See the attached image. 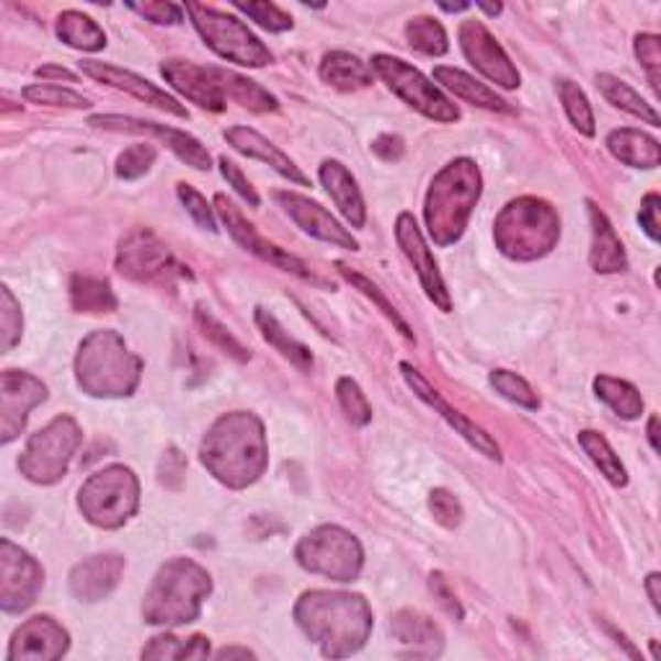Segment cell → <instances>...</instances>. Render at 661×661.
<instances>
[{
    "label": "cell",
    "instance_id": "cell-27",
    "mask_svg": "<svg viewBox=\"0 0 661 661\" xmlns=\"http://www.w3.org/2000/svg\"><path fill=\"white\" fill-rule=\"evenodd\" d=\"M321 184L326 186V192L334 197L336 207L342 209V215L355 225V228H362L365 225V202L362 194L357 189L355 176L349 174V169L339 161H326L321 165Z\"/></svg>",
    "mask_w": 661,
    "mask_h": 661
},
{
    "label": "cell",
    "instance_id": "cell-37",
    "mask_svg": "<svg viewBox=\"0 0 661 661\" xmlns=\"http://www.w3.org/2000/svg\"><path fill=\"white\" fill-rule=\"evenodd\" d=\"M595 390L603 401L622 419H638L643 411V398L638 390L626 380L610 378V375H599L595 380Z\"/></svg>",
    "mask_w": 661,
    "mask_h": 661
},
{
    "label": "cell",
    "instance_id": "cell-62",
    "mask_svg": "<svg viewBox=\"0 0 661 661\" xmlns=\"http://www.w3.org/2000/svg\"><path fill=\"white\" fill-rule=\"evenodd\" d=\"M478 9H480V11H486V13H491V17H496V13H501V6H486V3H478Z\"/></svg>",
    "mask_w": 661,
    "mask_h": 661
},
{
    "label": "cell",
    "instance_id": "cell-21",
    "mask_svg": "<svg viewBox=\"0 0 661 661\" xmlns=\"http://www.w3.org/2000/svg\"><path fill=\"white\" fill-rule=\"evenodd\" d=\"M277 202L288 209V215L295 220L300 228L305 232H311L313 238L326 240L330 246L347 248V251H357V240L351 238V232H347L336 223V217L326 213V207H321L318 202L303 197V194L295 192H277L274 194Z\"/></svg>",
    "mask_w": 661,
    "mask_h": 661
},
{
    "label": "cell",
    "instance_id": "cell-1",
    "mask_svg": "<svg viewBox=\"0 0 661 661\" xmlns=\"http://www.w3.org/2000/svg\"><path fill=\"white\" fill-rule=\"evenodd\" d=\"M300 628L321 643L323 657H351L365 646L372 630V613L359 595L347 592H307L295 607Z\"/></svg>",
    "mask_w": 661,
    "mask_h": 661
},
{
    "label": "cell",
    "instance_id": "cell-60",
    "mask_svg": "<svg viewBox=\"0 0 661 661\" xmlns=\"http://www.w3.org/2000/svg\"><path fill=\"white\" fill-rule=\"evenodd\" d=\"M657 426H659V416H651V419H649V440H651L653 453H659V434H657Z\"/></svg>",
    "mask_w": 661,
    "mask_h": 661
},
{
    "label": "cell",
    "instance_id": "cell-26",
    "mask_svg": "<svg viewBox=\"0 0 661 661\" xmlns=\"http://www.w3.org/2000/svg\"><path fill=\"white\" fill-rule=\"evenodd\" d=\"M390 630L409 649V657H437L442 651V630L434 626L432 618L422 613L401 610L390 622Z\"/></svg>",
    "mask_w": 661,
    "mask_h": 661
},
{
    "label": "cell",
    "instance_id": "cell-16",
    "mask_svg": "<svg viewBox=\"0 0 661 661\" xmlns=\"http://www.w3.org/2000/svg\"><path fill=\"white\" fill-rule=\"evenodd\" d=\"M47 398V388L32 375L6 370L0 378V413H3V442H11L17 434L24 430L29 411L40 405Z\"/></svg>",
    "mask_w": 661,
    "mask_h": 661
},
{
    "label": "cell",
    "instance_id": "cell-55",
    "mask_svg": "<svg viewBox=\"0 0 661 661\" xmlns=\"http://www.w3.org/2000/svg\"><path fill=\"white\" fill-rule=\"evenodd\" d=\"M659 194L651 192L646 194L643 202H641V215H638V220H641V228L646 230V236H649L653 243H659L661 238V223H659Z\"/></svg>",
    "mask_w": 661,
    "mask_h": 661
},
{
    "label": "cell",
    "instance_id": "cell-28",
    "mask_svg": "<svg viewBox=\"0 0 661 661\" xmlns=\"http://www.w3.org/2000/svg\"><path fill=\"white\" fill-rule=\"evenodd\" d=\"M589 217H592V267L599 274H615L622 272L628 267L626 251H622V243L618 238V232L607 220L605 213L595 205H589Z\"/></svg>",
    "mask_w": 661,
    "mask_h": 661
},
{
    "label": "cell",
    "instance_id": "cell-7",
    "mask_svg": "<svg viewBox=\"0 0 661 661\" xmlns=\"http://www.w3.org/2000/svg\"><path fill=\"white\" fill-rule=\"evenodd\" d=\"M140 486L138 478L124 465H111L96 473L80 488V512L96 528H122L138 509Z\"/></svg>",
    "mask_w": 661,
    "mask_h": 661
},
{
    "label": "cell",
    "instance_id": "cell-51",
    "mask_svg": "<svg viewBox=\"0 0 661 661\" xmlns=\"http://www.w3.org/2000/svg\"><path fill=\"white\" fill-rule=\"evenodd\" d=\"M430 509H432L434 520H437L440 524H445V528H449V530L457 528L463 520L460 501H457L455 496L447 491V488H434L430 496Z\"/></svg>",
    "mask_w": 661,
    "mask_h": 661
},
{
    "label": "cell",
    "instance_id": "cell-22",
    "mask_svg": "<svg viewBox=\"0 0 661 661\" xmlns=\"http://www.w3.org/2000/svg\"><path fill=\"white\" fill-rule=\"evenodd\" d=\"M80 71L86 75H91V78H96V80L107 83V86H111V88H119V91L132 94L134 99L145 101V104H150V107L169 111V115H176V117H189L182 104L174 99V96L161 91V88L153 86V83L145 80V78H140V75H134L130 71H122V67H115V65H107V63H96V59H83Z\"/></svg>",
    "mask_w": 661,
    "mask_h": 661
},
{
    "label": "cell",
    "instance_id": "cell-45",
    "mask_svg": "<svg viewBox=\"0 0 661 661\" xmlns=\"http://www.w3.org/2000/svg\"><path fill=\"white\" fill-rule=\"evenodd\" d=\"M197 323H199L202 334H205L207 339L215 344V347H220L225 351V355L236 357L238 362H246V359H248V349L236 339V336L228 334V328H225L220 321H215L213 315L205 313L199 307V311H197Z\"/></svg>",
    "mask_w": 661,
    "mask_h": 661
},
{
    "label": "cell",
    "instance_id": "cell-52",
    "mask_svg": "<svg viewBox=\"0 0 661 661\" xmlns=\"http://www.w3.org/2000/svg\"><path fill=\"white\" fill-rule=\"evenodd\" d=\"M3 351H9L21 339V311L11 290L3 288Z\"/></svg>",
    "mask_w": 661,
    "mask_h": 661
},
{
    "label": "cell",
    "instance_id": "cell-30",
    "mask_svg": "<svg viewBox=\"0 0 661 661\" xmlns=\"http://www.w3.org/2000/svg\"><path fill=\"white\" fill-rule=\"evenodd\" d=\"M610 153L630 169H657L661 163L659 140L649 138L641 130H615L607 138Z\"/></svg>",
    "mask_w": 661,
    "mask_h": 661
},
{
    "label": "cell",
    "instance_id": "cell-12",
    "mask_svg": "<svg viewBox=\"0 0 661 661\" xmlns=\"http://www.w3.org/2000/svg\"><path fill=\"white\" fill-rule=\"evenodd\" d=\"M119 272L138 282L171 284L178 277H189L186 267L178 264L169 246H163L153 232L138 230L122 240L117 257Z\"/></svg>",
    "mask_w": 661,
    "mask_h": 661
},
{
    "label": "cell",
    "instance_id": "cell-31",
    "mask_svg": "<svg viewBox=\"0 0 661 661\" xmlns=\"http://www.w3.org/2000/svg\"><path fill=\"white\" fill-rule=\"evenodd\" d=\"M321 78L342 91H357L372 83V67L349 52H328L321 63Z\"/></svg>",
    "mask_w": 661,
    "mask_h": 661
},
{
    "label": "cell",
    "instance_id": "cell-59",
    "mask_svg": "<svg viewBox=\"0 0 661 661\" xmlns=\"http://www.w3.org/2000/svg\"><path fill=\"white\" fill-rule=\"evenodd\" d=\"M659 582H661V576H659V574H649V578H646V589H649L651 605H653V610H657V613H659V607H661V595H659Z\"/></svg>",
    "mask_w": 661,
    "mask_h": 661
},
{
    "label": "cell",
    "instance_id": "cell-44",
    "mask_svg": "<svg viewBox=\"0 0 661 661\" xmlns=\"http://www.w3.org/2000/svg\"><path fill=\"white\" fill-rule=\"evenodd\" d=\"M336 395H339L342 409L351 419V424H357V426L370 424L372 409H370V403H367L362 388H359L355 380L342 378L339 382H336Z\"/></svg>",
    "mask_w": 661,
    "mask_h": 661
},
{
    "label": "cell",
    "instance_id": "cell-18",
    "mask_svg": "<svg viewBox=\"0 0 661 661\" xmlns=\"http://www.w3.org/2000/svg\"><path fill=\"white\" fill-rule=\"evenodd\" d=\"M88 124L94 127H104V130H122V132H145L153 134L161 142H165V148L174 150V153L182 158L184 163H189L192 169L207 171L209 169V153L205 145L192 134H186L182 130H174V127H165L158 122H142V119H132V117H117V115H99L88 119Z\"/></svg>",
    "mask_w": 661,
    "mask_h": 661
},
{
    "label": "cell",
    "instance_id": "cell-33",
    "mask_svg": "<svg viewBox=\"0 0 661 661\" xmlns=\"http://www.w3.org/2000/svg\"><path fill=\"white\" fill-rule=\"evenodd\" d=\"M257 326L261 328V336L272 344V347L290 359L292 365H297L300 370H311L313 367V355L311 349L303 347V344L292 339L288 330L282 328V323L274 318L272 313L264 311V307H257Z\"/></svg>",
    "mask_w": 661,
    "mask_h": 661
},
{
    "label": "cell",
    "instance_id": "cell-3",
    "mask_svg": "<svg viewBox=\"0 0 661 661\" xmlns=\"http://www.w3.org/2000/svg\"><path fill=\"white\" fill-rule=\"evenodd\" d=\"M480 197V174L468 158L445 165L426 194V228L434 243L449 246L463 236Z\"/></svg>",
    "mask_w": 661,
    "mask_h": 661
},
{
    "label": "cell",
    "instance_id": "cell-58",
    "mask_svg": "<svg viewBox=\"0 0 661 661\" xmlns=\"http://www.w3.org/2000/svg\"><path fill=\"white\" fill-rule=\"evenodd\" d=\"M36 75H40V78L75 80V75L71 71H65V67H57V65H42V67H36Z\"/></svg>",
    "mask_w": 661,
    "mask_h": 661
},
{
    "label": "cell",
    "instance_id": "cell-32",
    "mask_svg": "<svg viewBox=\"0 0 661 661\" xmlns=\"http://www.w3.org/2000/svg\"><path fill=\"white\" fill-rule=\"evenodd\" d=\"M57 36L67 44V47H75L83 52H96L107 44L104 29L96 24L94 19L83 17L78 11H65L63 17L57 19Z\"/></svg>",
    "mask_w": 661,
    "mask_h": 661
},
{
    "label": "cell",
    "instance_id": "cell-6",
    "mask_svg": "<svg viewBox=\"0 0 661 661\" xmlns=\"http://www.w3.org/2000/svg\"><path fill=\"white\" fill-rule=\"evenodd\" d=\"M496 246L517 261H532L553 251L561 238V220L555 209L543 199L522 197L509 202L496 217Z\"/></svg>",
    "mask_w": 661,
    "mask_h": 661
},
{
    "label": "cell",
    "instance_id": "cell-54",
    "mask_svg": "<svg viewBox=\"0 0 661 661\" xmlns=\"http://www.w3.org/2000/svg\"><path fill=\"white\" fill-rule=\"evenodd\" d=\"M130 9L153 21V24H178L182 21V9L174 3H132Z\"/></svg>",
    "mask_w": 661,
    "mask_h": 661
},
{
    "label": "cell",
    "instance_id": "cell-10",
    "mask_svg": "<svg viewBox=\"0 0 661 661\" xmlns=\"http://www.w3.org/2000/svg\"><path fill=\"white\" fill-rule=\"evenodd\" d=\"M80 445V430L71 416H57L55 422L36 432L21 455L19 468L34 484H55L67 473L75 449Z\"/></svg>",
    "mask_w": 661,
    "mask_h": 661
},
{
    "label": "cell",
    "instance_id": "cell-35",
    "mask_svg": "<svg viewBox=\"0 0 661 661\" xmlns=\"http://www.w3.org/2000/svg\"><path fill=\"white\" fill-rule=\"evenodd\" d=\"M578 445H582L584 453L589 455V460L595 463L599 470H603V476L610 480L613 486H626L628 484L626 465L620 463V457L615 455L610 442H607L603 434L592 432V430L578 432Z\"/></svg>",
    "mask_w": 661,
    "mask_h": 661
},
{
    "label": "cell",
    "instance_id": "cell-9",
    "mask_svg": "<svg viewBox=\"0 0 661 661\" xmlns=\"http://www.w3.org/2000/svg\"><path fill=\"white\" fill-rule=\"evenodd\" d=\"M300 566L334 582H355L362 568V545L342 528H318L297 545Z\"/></svg>",
    "mask_w": 661,
    "mask_h": 661
},
{
    "label": "cell",
    "instance_id": "cell-47",
    "mask_svg": "<svg viewBox=\"0 0 661 661\" xmlns=\"http://www.w3.org/2000/svg\"><path fill=\"white\" fill-rule=\"evenodd\" d=\"M24 99L32 104H47V107H67V109H88L91 101L83 99L80 94L59 86H29L24 88Z\"/></svg>",
    "mask_w": 661,
    "mask_h": 661
},
{
    "label": "cell",
    "instance_id": "cell-46",
    "mask_svg": "<svg viewBox=\"0 0 661 661\" xmlns=\"http://www.w3.org/2000/svg\"><path fill=\"white\" fill-rule=\"evenodd\" d=\"M155 148L148 145V142H138V145L127 148L117 161V176L124 178V182H134V178L145 176L150 165L155 163Z\"/></svg>",
    "mask_w": 661,
    "mask_h": 661
},
{
    "label": "cell",
    "instance_id": "cell-19",
    "mask_svg": "<svg viewBox=\"0 0 661 661\" xmlns=\"http://www.w3.org/2000/svg\"><path fill=\"white\" fill-rule=\"evenodd\" d=\"M401 372H403V378H405V382H409L411 386V390L413 393H416L419 398H422L424 403H430L434 411L440 413L442 419H445V422L453 426V430L460 434L463 440H468L473 447L478 449V453H484L486 457H491V460H499V445H496V442L488 437V434L480 430V426H476L470 422V419H465L460 411L457 409H453V405H449L445 398H442L437 390H434L432 386H430V380H424V375L419 372V370H413L411 365H401Z\"/></svg>",
    "mask_w": 661,
    "mask_h": 661
},
{
    "label": "cell",
    "instance_id": "cell-61",
    "mask_svg": "<svg viewBox=\"0 0 661 661\" xmlns=\"http://www.w3.org/2000/svg\"><path fill=\"white\" fill-rule=\"evenodd\" d=\"M220 659H232V657H243V659H253V651L248 649H223L220 653H217Z\"/></svg>",
    "mask_w": 661,
    "mask_h": 661
},
{
    "label": "cell",
    "instance_id": "cell-48",
    "mask_svg": "<svg viewBox=\"0 0 661 661\" xmlns=\"http://www.w3.org/2000/svg\"><path fill=\"white\" fill-rule=\"evenodd\" d=\"M236 9L257 21L259 26L269 29V32H288V29H292V19L274 3H236Z\"/></svg>",
    "mask_w": 661,
    "mask_h": 661
},
{
    "label": "cell",
    "instance_id": "cell-38",
    "mask_svg": "<svg viewBox=\"0 0 661 661\" xmlns=\"http://www.w3.org/2000/svg\"><path fill=\"white\" fill-rule=\"evenodd\" d=\"M73 305L83 313H109L117 307V297L107 280L96 277H75L71 284Z\"/></svg>",
    "mask_w": 661,
    "mask_h": 661
},
{
    "label": "cell",
    "instance_id": "cell-15",
    "mask_svg": "<svg viewBox=\"0 0 661 661\" xmlns=\"http://www.w3.org/2000/svg\"><path fill=\"white\" fill-rule=\"evenodd\" d=\"M215 205H217V213H220L225 228H228V232L232 238L238 240L240 246L246 248V251L257 253L259 259L269 261V264L277 267V269H284V272H292L295 277H303V280H311L315 282V274L307 269L303 261L292 257V253L282 251L280 246H274L272 240L261 238L257 230H253V225L246 220L243 215L238 213V207L232 205V202L228 197H223V194H217L215 197Z\"/></svg>",
    "mask_w": 661,
    "mask_h": 661
},
{
    "label": "cell",
    "instance_id": "cell-20",
    "mask_svg": "<svg viewBox=\"0 0 661 661\" xmlns=\"http://www.w3.org/2000/svg\"><path fill=\"white\" fill-rule=\"evenodd\" d=\"M161 75L184 99L194 101L197 107L209 111L225 109V94L215 75V67H202L186 63V59H169V63L161 65Z\"/></svg>",
    "mask_w": 661,
    "mask_h": 661
},
{
    "label": "cell",
    "instance_id": "cell-39",
    "mask_svg": "<svg viewBox=\"0 0 661 661\" xmlns=\"http://www.w3.org/2000/svg\"><path fill=\"white\" fill-rule=\"evenodd\" d=\"M209 643L207 638L194 636L189 641L174 636H158L150 641V646L142 651V659H207Z\"/></svg>",
    "mask_w": 661,
    "mask_h": 661
},
{
    "label": "cell",
    "instance_id": "cell-4",
    "mask_svg": "<svg viewBox=\"0 0 661 661\" xmlns=\"http://www.w3.org/2000/svg\"><path fill=\"white\" fill-rule=\"evenodd\" d=\"M213 582L207 571L194 561L174 559L158 571L150 587L142 615L150 626H186L197 620Z\"/></svg>",
    "mask_w": 661,
    "mask_h": 661
},
{
    "label": "cell",
    "instance_id": "cell-57",
    "mask_svg": "<svg viewBox=\"0 0 661 661\" xmlns=\"http://www.w3.org/2000/svg\"><path fill=\"white\" fill-rule=\"evenodd\" d=\"M372 150L378 153L382 161H398V158L403 155V140L395 138V134H382L372 142Z\"/></svg>",
    "mask_w": 661,
    "mask_h": 661
},
{
    "label": "cell",
    "instance_id": "cell-41",
    "mask_svg": "<svg viewBox=\"0 0 661 661\" xmlns=\"http://www.w3.org/2000/svg\"><path fill=\"white\" fill-rule=\"evenodd\" d=\"M559 96L563 101V109H566V115L571 119V124H574L582 134L592 138V134H595V115H592V107L582 88L571 80H561Z\"/></svg>",
    "mask_w": 661,
    "mask_h": 661
},
{
    "label": "cell",
    "instance_id": "cell-5",
    "mask_svg": "<svg viewBox=\"0 0 661 661\" xmlns=\"http://www.w3.org/2000/svg\"><path fill=\"white\" fill-rule=\"evenodd\" d=\"M140 357L127 349L124 339L115 330H96L80 344L75 359L78 386L88 395H130L140 382Z\"/></svg>",
    "mask_w": 661,
    "mask_h": 661
},
{
    "label": "cell",
    "instance_id": "cell-56",
    "mask_svg": "<svg viewBox=\"0 0 661 661\" xmlns=\"http://www.w3.org/2000/svg\"><path fill=\"white\" fill-rule=\"evenodd\" d=\"M430 587H432V592H434V597H440V605L445 607V610H447L449 615H455V618L460 620V618H463V607H460V603H457V599H455L453 592H449L447 582H445V576H442V574H432Z\"/></svg>",
    "mask_w": 661,
    "mask_h": 661
},
{
    "label": "cell",
    "instance_id": "cell-8",
    "mask_svg": "<svg viewBox=\"0 0 661 661\" xmlns=\"http://www.w3.org/2000/svg\"><path fill=\"white\" fill-rule=\"evenodd\" d=\"M186 13L192 17L202 40L223 59L246 67H264L267 63H272V52L257 40V34L243 21L199 3H186Z\"/></svg>",
    "mask_w": 661,
    "mask_h": 661
},
{
    "label": "cell",
    "instance_id": "cell-34",
    "mask_svg": "<svg viewBox=\"0 0 661 661\" xmlns=\"http://www.w3.org/2000/svg\"><path fill=\"white\" fill-rule=\"evenodd\" d=\"M215 75H217V80H220L223 94H228L230 99L243 104L246 109H251V111H274L277 109L274 96L264 91L257 80H248V78H243V75H238L232 71H223V67H215Z\"/></svg>",
    "mask_w": 661,
    "mask_h": 661
},
{
    "label": "cell",
    "instance_id": "cell-49",
    "mask_svg": "<svg viewBox=\"0 0 661 661\" xmlns=\"http://www.w3.org/2000/svg\"><path fill=\"white\" fill-rule=\"evenodd\" d=\"M636 55L641 59V67L649 75L653 94H659V71H661V42L653 34L636 36Z\"/></svg>",
    "mask_w": 661,
    "mask_h": 661
},
{
    "label": "cell",
    "instance_id": "cell-29",
    "mask_svg": "<svg viewBox=\"0 0 661 661\" xmlns=\"http://www.w3.org/2000/svg\"><path fill=\"white\" fill-rule=\"evenodd\" d=\"M434 80L442 83L447 91H453L457 99L473 104V107L491 109V111H514L505 99H501V96H496L491 88L473 78V75L457 71V67H445V65L434 67Z\"/></svg>",
    "mask_w": 661,
    "mask_h": 661
},
{
    "label": "cell",
    "instance_id": "cell-40",
    "mask_svg": "<svg viewBox=\"0 0 661 661\" xmlns=\"http://www.w3.org/2000/svg\"><path fill=\"white\" fill-rule=\"evenodd\" d=\"M405 40H409L413 50L424 52V55L440 57L447 52L445 29H442L440 21H434L430 17H419L409 21V26H405Z\"/></svg>",
    "mask_w": 661,
    "mask_h": 661
},
{
    "label": "cell",
    "instance_id": "cell-50",
    "mask_svg": "<svg viewBox=\"0 0 661 661\" xmlns=\"http://www.w3.org/2000/svg\"><path fill=\"white\" fill-rule=\"evenodd\" d=\"M178 199H182V205L186 207V213L194 217V223L199 225V228H205L209 232L217 230L213 207L207 205V199L202 197V194L194 189L189 184H178Z\"/></svg>",
    "mask_w": 661,
    "mask_h": 661
},
{
    "label": "cell",
    "instance_id": "cell-43",
    "mask_svg": "<svg viewBox=\"0 0 661 661\" xmlns=\"http://www.w3.org/2000/svg\"><path fill=\"white\" fill-rule=\"evenodd\" d=\"M491 386L496 388V393H501L507 401H512L517 405H524V409L535 411L540 401L528 382H524L520 375L509 372V370H494L491 372Z\"/></svg>",
    "mask_w": 661,
    "mask_h": 661
},
{
    "label": "cell",
    "instance_id": "cell-13",
    "mask_svg": "<svg viewBox=\"0 0 661 661\" xmlns=\"http://www.w3.org/2000/svg\"><path fill=\"white\" fill-rule=\"evenodd\" d=\"M0 566H3L0 605L6 613L26 610L42 587V566L26 551L13 545L11 540L0 543Z\"/></svg>",
    "mask_w": 661,
    "mask_h": 661
},
{
    "label": "cell",
    "instance_id": "cell-2",
    "mask_svg": "<svg viewBox=\"0 0 661 661\" xmlns=\"http://www.w3.org/2000/svg\"><path fill=\"white\" fill-rule=\"evenodd\" d=\"M264 426L251 413L236 411L217 419L202 442V463L217 480L230 488H243L267 470Z\"/></svg>",
    "mask_w": 661,
    "mask_h": 661
},
{
    "label": "cell",
    "instance_id": "cell-23",
    "mask_svg": "<svg viewBox=\"0 0 661 661\" xmlns=\"http://www.w3.org/2000/svg\"><path fill=\"white\" fill-rule=\"evenodd\" d=\"M67 651V630L52 618H32L13 636L9 659L50 661L59 659Z\"/></svg>",
    "mask_w": 661,
    "mask_h": 661
},
{
    "label": "cell",
    "instance_id": "cell-14",
    "mask_svg": "<svg viewBox=\"0 0 661 661\" xmlns=\"http://www.w3.org/2000/svg\"><path fill=\"white\" fill-rule=\"evenodd\" d=\"M460 47L465 57L470 59V65H476L478 73H484L488 80H494L501 88H517L520 86V73L512 65V59L507 57V52L501 50V44H496L491 32L480 24V21H465L460 26Z\"/></svg>",
    "mask_w": 661,
    "mask_h": 661
},
{
    "label": "cell",
    "instance_id": "cell-36",
    "mask_svg": "<svg viewBox=\"0 0 661 661\" xmlns=\"http://www.w3.org/2000/svg\"><path fill=\"white\" fill-rule=\"evenodd\" d=\"M597 86L599 91H603V96L610 104H615V107L628 111V115H633L638 119H643V122H649L651 127H659V115L653 111L649 104H646L641 96H638L633 88L628 86V83H622L618 78H613V75H597Z\"/></svg>",
    "mask_w": 661,
    "mask_h": 661
},
{
    "label": "cell",
    "instance_id": "cell-24",
    "mask_svg": "<svg viewBox=\"0 0 661 661\" xmlns=\"http://www.w3.org/2000/svg\"><path fill=\"white\" fill-rule=\"evenodd\" d=\"M225 140H228L230 145L238 150V153L253 158V161L272 165L277 174L290 178L292 184L311 186V178H307L303 171H300L297 165L282 153V150H277L272 142L264 138V134L251 130V127H230V130H225Z\"/></svg>",
    "mask_w": 661,
    "mask_h": 661
},
{
    "label": "cell",
    "instance_id": "cell-42",
    "mask_svg": "<svg viewBox=\"0 0 661 661\" xmlns=\"http://www.w3.org/2000/svg\"><path fill=\"white\" fill-rule=\"evenodd\" d=\"M336 267H339V272H342L344 277H347V280H349L351 284H355V288H357L359 292H362V295L370 297L372 303L380 307L382 315H386L388 321H393V326H395L398 330H401V334L405 336V339H413V330L409 328V323H405V321L401 318V315H398L395 307L388 303L386 295H382V292L378 290V284H372L370 280H367V277H362L359 272H355V269H349L347 264H336Z\"/></svg>",
    "mask_w": 661,
    "mask_h": 661
},
{
    "label": "cell",
    "instance_id": "cell-17",
    "mask_svg": "<svg viewBox=\"0 0 661 661\" xmlns=\"http://www.w3.org/2000/svg\"><path fill=\"white\" fill-rule=\"evenodd\" d=\"M395 238H398V246L403 248L405 259H409L413 264V269H416V274L424 284L426 295H430V300L440 307V311L447 313L449 307H453V303H449L447 288H445V282H442V277H440L437 261H434L430 246H426V240L422 236V230H419L416 220H413L409 213H403L401 217H398Z\"/></svg>",
    "mask_w": 661,
    "mask_h": 661
},
{
    "label": "cell",
    "instance_id": "cell-53",
    "mask_svg": "<svg viewBox=\"0 0 661 661\" xmlns=\"http://www.w3.org/2000/svg\"><path fill=\"white\" fill-rule=\"evenodd\" d=\"M220 171H223L225 182H228L232 186V189H236L240 194V197H243L248 202V205L259 207L261 199H259L257 189H253L251 182H248V178L243 176V171H240L236 163L228 161V158H220Z\"/></svg>",
    "mask_w": 661,
    "mask_h": 661
},
{
    "label": "cell",
    "instance_id": "cell-11",
    "mask_svg": "<svg viewBox=\"0 0 661 661\" xmlns=\"http://www.w3.org/2000/svg\"><path fill=\"white\" fill-rule=\"evenodd\" d=\"M372 67L386 78L390 91L401 96L409 107L419 109L424 117L437 119V122H457L460 111H457L455 104L434 83L426 80L416 67L390 55H375Z\"/></svg>",
    "mask_w": 661,
    "mask_h": 661
},
{
    "label": "cell",
    "instance_id": "cell-25",
    "mask_svg": "<svg viewBox=\"0 0 661 661\" xmlns=\"http://www.w3.org/2000/svg\"><path fill=\"white\" fill-rule=\"evenodd\" d=\"M124 561L119 555H94L91 561L78 563L71 574V589L78 599L96 603L104 599L119 584Z\"/></svg>",
    "mask_w": 661,
    "mask_h": 661
}]
</instances>
